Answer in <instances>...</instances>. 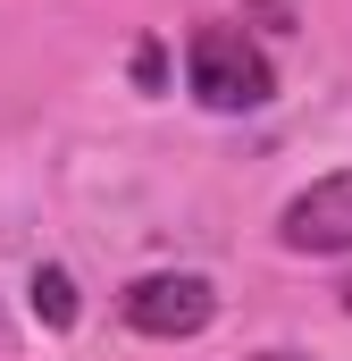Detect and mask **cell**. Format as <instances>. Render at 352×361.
<instances>
[{
  "label": "cell",
  "instance_id": "6da1fadb",
  "mask_svg": "<svg viewBox=\"0 0 352 361\" xmlns=\"http://www.w3.org/2000/svg\"><path fill=\"white\" fill-rule=\"evenodd\" d=\"M184 76H193V101L218 109V118H244V109H268L277 101V68L252 34L235 25H193L184 34Z\"/></svg>",
  "mask_w": 352,
  "mask_h": 361
},
{
  "label": "cell",
  "instance_id": "3957f363",
  "mask_svg": "<svg viewBox=\"0 0 352 361\" xmlns=\"http://www.w3.org/2000/svg\"><path fill=\"white\" fill-rule=\"evenodd\" d=\"M277 244L285 252H352V169L319 177L310 193H294L285 219H277Z\"/></svg>",
  "mask_w": 352,
  "mask_h": 361
},
{
  "label": "cell",
  "instance_id": "8992f818",
  "mask_svg": "<svg viewBox=\"0 0 352 361\" xmlns=\"http://www.w3.org/2000/svg\"><path fill=\"white\" fill-rule=\"evenodd\" d=\"M260 361H310V353H260Z\"/></svg>",
  "mask_w": 352,
  "mask_h": 361
},
{
  "label": "cell",
  "instance_id": "7a4b0ae2",
  "mask_svg": "<svg viewBox=\"0 0 352 361\" xmlns=\"http://www.w3.org/2000/svg\"><path fill=\"white\" fill-rule=\"evenodd\" d=\"M118 311H126L134 336L176 345V336H201V328L218 319V294H210V277H193V269H160V277H134V286L118 294Z\"/></svg>",
  "mask_w": 352,
  "mask_h": 361
},
{
  "label": "cell",
  "instance_id": "277c9868",
  "mask_svg": "<svg viewBox=\"0 0 352 361\" xmlns=\"http://www.w3.org/2000/svg\"><path fill=\"white\" fill-rule=\"evenodd\" d=\"M25 294H34V319H42V328H76V277H68V269H51V261H42Z\"/></svg>",
  "mask_w": 352,
  "mask_h": 361
},
{
  "label": "cell",
  "instance_id": "52a82bcc",
  "mask_svg": "<svg viewBox=\"0 0 352 361\" xmlns=\"http://www.w3.org/2000/svg\"><path fill=\"white\" fill-rule=\"evenodd\" d=\"M344 311H352V277H344Z\"/></svg>",
  "mask_w": 352,
  "mask_h": 361
},
{
  "label": "cell",
  "instance_id": "5b68a950",
  "mask_svg": "<svg viewBox=\"0 0 352 361\" xmlns=\"http://www.w3.org/2000/svg\"><path fill=\"white\" fill-rule=\"evenodd\" d=\"M160 76H168V51H160V42H143V51H134V85L160 92Z\"/></svg>",
  "mask_w": 352,
  "mask_h": 361
}]
</instances>
